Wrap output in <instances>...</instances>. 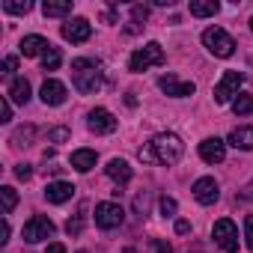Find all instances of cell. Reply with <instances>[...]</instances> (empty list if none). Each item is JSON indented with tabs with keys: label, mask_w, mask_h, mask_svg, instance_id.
I'll return each mask as SVG.
<instances>
[{
	"label": "cell",
	"mask_w": 253,
	"mask_h": 253,
	"mask_svg": "<svg viewBox=\"0 0 253 253\" xmlns=\"http://www.w3.org/2000/svg\"><path fill=\"white\" fill-rule=\"evenodd\" d=\"M188 253H191V250H188ZM194 253H200V250H194Z\"/></svg>",
	"instance_id": "cell-45"
},
{
	"label": "cell",
	"mask_w": 253,
	"mask_h": 253,
	"mask_svg": "<svg viewBox=\"0 0 253 253\" xmlns=\"http://www.w3.org/2000/svg\"><path fill=\"white\" fill-rule=\"evenodd\" d=\"M45 253H66V247L60 244V241H54V244H48V250Z\"/></svg>",
	"instance_id": "cell-39"
},
{
	"label": "cell",
	"mask_w": 253,
	"mask_h": 253,
	"mask_svg": "<svg viewBox=\"0 0 253 253\" xmlns=\"http://www.w3.org/2000/svg\"><path fill=\"white\" fill-rule=\"evenodd\" d=\"M232 110H235V116H247V113H253V95L241 92V95L232 101Z\"/></svg>",
	"instance_id": "cell-25"
},
{
	"label": "cell",
	"mask_w": 253,
	"mask_h": 253,
	"mask_svg": "<svg viewBox=\"0 0 253 253\" xmlns=\"http://www.w3.org/2000/svg\"><path fill=\"white\" fill-rule=\"evenodd\" d=\"M211 235H214V241H217V247H220L223 253H235V250H238V226H235L229 217H220V220L214 223Z\"/></svg>",
	"instance_id": "cell-7"
},
{
	"label": "cell",
	"mask_w": 253,
	"mask_h": 253,
	"mask_svg": "<svg viewBox=\"0 0 253 253\" xmlns=\"http://www.w3.org/2000/svg\"><path fill=\"white\" fill-rule=\"evenodd\" d=\"M191 191H194V200H197L200 206H211V203H217V197H220V188H217V182H214L211 176L197 179Z\"/></svg>",
	"instance_id": "cell-11"
},
{
	"label": "cell",
	"mask_w": 253,
	"mask_h": 253,
	"mask_svg": "<svg viewBox=\"0 0 253 253\" xmlns=\"http://www.w3.org/2000/svg\"><path fill=\"white\" fill-rule=\"evenodd\" d=\"M92 36V24L86 18H69L63 24V39L66 42H86Z\"/></svg>",
	"instance_id": "cell-12"
},
{
	"label": "cell",
	"mask_w": 253,
	"mask_h": 253,
	"mask_svg": "<svg viewBox=\"0 0 253 253\" xmlns=\"http://www.w3.org/2000/svg\"><path fill=\"white\" fill-rule=\"evenodd\" d=\"M39 95H42V101H45L48 107H60V104L66 101V84H60V81H54V78H48V81L42 84V89H39Z\"/></svg>",
	"instance_id": "cell-14"
},
{
	"label": "cell",
	"mask_w": 253,
	"mask_h": 253,
	"mask_svg": "<svg viewBox=\"0 0 253 253\" xmlns=\"http://www.w3.org/2000/svg\"><path fill=\"white\" fill-rule=\"evenodd\" d=\"M146 209H149V191H140L134 197V211L137 214H146Z\"/></svg>",
	"instance_id": "cell-30"
},
{
	"label": "cell",
	"mask_w": 253,
	"mask_h": 253,
	"mask_svg": "<svg viewBox=\"0 0 253 253\" xmlns=\"http://www.w3.org/2000/svg\"><path fill=\"white\" fill-rule=\"evenodd\" d=\"M250 30H253V18H250Z\"/></svg>",
	"instance_id": "cell-43"
},
{
	"label": "cell",
	"mask_w": 253,
	"mask_h": 253,
	"mask_svg": "<svg viewBox=\"0 0 253 253\" xmlns=\"http://www.w3.org/2000/svg\"><path fill=\"white\" fill-rule=\"evenodd\" d=\"M54 232H57V226H54V220L45 217V214H33V217L24 223V229H21V235H24L27 244H39V241L51 238Z\"/></svg>",
	"instance_id": "cell-5"
},
{
	"label": "cell",
	"mask_w": 253,
	"mask_h": 253,
	"mask_svg": "<svg viewBox=\"0 0 253 253\" xmlns=\"http://www.w3.org/2000/svg\"><path fill=\"white\" fill-rule=\"evenodd\" d=\"M122 220H125V211L119 203H98L95 206V226L98 229H116V226H122Z\"/></svg>",
	"instance_id": "cell-8"
},
{
	"label": "cell",
	"mask_w": 253,
	"mask_h": 253,
	"mask_svg": "<svg viewBox=\"0 0 253 253\" xmlns=\"http://www.w3.org/2000/svg\"><path fill=\"white\" fill-rule=\"evenodd\" d=\"M15 69H18V57H15V54H9V57L3 60V75H12Z\"/></svg>",
	"instance_id": "cell-35"
},
{
	"label": "cell",
	"mask_w": 253,
	"mask_h": 253,
	"mask_svg": "<svg viewBox=\"0 0 253 253\" xmlns=\"http://www.w3.org/2000/svg\"><path fill=\"white\" fill-rule=\"evenodd\" d=\"M176 232H179V235L191 232V223H188V220H176Z\"/></svg>",
	"instance_id": "cell-38"
},
{
	"label": "cell",
	"mask_w": 253,
	"mask_h": 253,
	"mask_svg": "<svg viewBox=\"0 0 253 253\" xmlns=\"http://www.w3.org/2000/svg\"><path fill=\"white\" fill-rule=\"evenodd\" d=\"M84 211H86V206H81V211H78L75 217H69V223H66V232H69V235H81V229H84V217H86Z\"/></svg>",
	"instance_id": "cell-26"
},
{
	"label": "cell",
	"mask_w": 253,
	"mask_h": 253,
	"mask_svg": "<svg viewBox=\"0 0 253 253\" xmlns=\"http://www.w3.org/2000/svg\"><path fill=\"white\" fill-rule=\"evenodd\" d=\"M15 176H18L21 182H27V179L33 176V170H30V164H18V167H15Z\"/></svg>",
	"instance_id": "cell-36"
},
{
	"label": "cell",
	"mask_w": 253,
	"mask_h": 253,
	"mask_svg": "<svg viewBox=\"0 0 253 253\" xmlns=\"http://www.w3.org/2000/svg\"><path fill=\"white\" fill-rule=\"evenodd\" d=\"M3 9H6V12H12V15H27V12L33 9V3H30V0H24V3H18V0H6Z\"/></svg>",
	"instance_id": "cell-27"
},
{
	"label": "cell",
	"mask_w": 253,
	"mask_h": 253,
	"mask_svg": "<svg viewBox=\"0 0 253 253\" xmlns=\"http://www.w3.org/2000/svg\"><path fill=\"white\" fill-rule=\"evenodd\" d=\"M75 185L72 182H51L48 188H45V200L51 203V206H60V203H66V200H72L75 197Z\"/></svg>",
	"instance_id": "cell-15"
},
{
	"label": "cell",
	"mask_w": 253,
	"mask_h": 253,
	"mask_svg": "<svg viewBox=\"0 0 253 253\" xmlns=\"http://www.w3.org/2000/svg\"><path fill=\"white\" fill-rule=\"evenodd\" d=\"M241 200H253V182L244 188V194H241Z\"/></svg>",
	"instance_id": "cell-40"
},
{
	"label": "cell",
	"mask_w": 253,
	"mask_h": 253,
	"mask_svg": "<svg viewBox=\"0 0 253 253\" xmlns=\"http://www.w3.org/2000/svg\"><path fill=\"white\" fill-rule=\"evenodd\" d=\"M48 140L51 143H66L69 140V128H63V125H60V128H51L48 131Z\"/></svg>",
	"instance_id": "cell-31"
},
{
	"label": "cell",
	"mask_w": 253,
	"mask_h": 253,
	"mask_svg": "<svg viewBox=\"0 0 253 253\" xmlns=\"http://www.w3.org/2000/svg\"><path fill=\"white\" fill-rule=\"evenodd\" d=\"M131 18H134V21H146V18H149V6L134 3V6H131Z\"/></svg>",
	"instance_id": "cell-32"
},
{
	"label": "cell",
	"mask_w": 253,
	"mask_h": 253,
	"mask_svg": "<svg viewBox=\"0 0 253 253\" xmlns=\"http://www.w3.org/2000/svg\"><path fill=\"white\" fill-rule=\"evenodd\" d=\"M200 158H203L206 164H220V161L226 158V143L217 140V137H206V140L200 143Z\"/></svg>",
	"instance_id": "cell-13"
},
{
	"label": "cell",
	"mask_w": 253,
	"mask_h": 253,
	"mask_svg": "<svg viewBox=\"0 0 253 253\" xmlns=\"http://www.w3.org/2000/svg\"><path fill=\"white\" fill-rule=\"evenodd\" d=\"M241 84H244V75H241V72H235V69L223 72V75H220V81H217V86H214V101H217V104L235 101V98H238V86H241Z\"/></svg>",
	"instance_id": "cell-6"
},
{
	"label": "cell",
	"mask_w": 253,
	"mask_h": 253,
	"mask_svg": "<svg viewBox=\"0 0 253 253\" xmlns=\"http://www.w3.org/2000/svg\"><path fill=\"white\" fill-rule=\"evenodd\" d=\"M226 143H229V146H235V149L250 152V149H253V125H238V128H232Z\"/></svg>",
	"instance_id": "cell-17"
},
{
	"label": "cell",
	"mask_w": 253,
	"mask_h": 253,
	"mask_svg": "<svg viewBox=\"0 0 253 253\" xmlns=\"http://www.w3.org/2000/svg\"><path fill=\"white\" fill-rule=\"evenodd\" d=\"M122 253H137V250H134V247H128V250H122Z\"/></svg>",
	"instance_id": "cell-42"
},
{
	"label": "cell",
	"mask_w": 253,
	"mask_h": 253,
	"mask_svg": "<svg viewBox=\"0 0 253 253\" xmlns=\"http://www.w3.org/2000/svg\"><path fill=\"white\" fill-rule=\"evenodd\" d=\"M18 48H21V54H24V57H45V54L51 51L48 39H45V36H36V33H33V36H24Z\"/></svg>",
	"instance_id": "cell-16"
},
{
	"label": "cell",
	"mask_w": 253,
	"mask_h": 253,
	"mask_svg": "<svg viewBox=\"0 0 253 253\" xmlns=\"http://www.w3.org/2000/svg\"><path fill=\"white\" fill-rule=\"evenodd\" d=\"M72 167H75L78 173H89V170L95 167V152H92V149H75V152H72Z\"/></svg>",
	"instance_id": "cell-21"
},
{
	"label": "cell",
	"mask_w": 253,
	"mask_h": 253,
	"mask_svg": "<svg viewBox=\"0 0 253 253\" xmlns=\"http://www.w3.org/2000/svg\"><path fill=\"white\" fill-rule=\"evenodd\" d=\"M42 12H45V18H66V15H72V0H45Z\"/></svg>",
	"instance_id": "cell-20"
},
{
	"label": "cell",
	"mask_w": 253,
	"mask_h": 253,
	"mask_svg": "<svg viewBox=\"0 0 253 253\" xmlns=\"http://www.w3.org/2000/svg\"><path fill=\"white\" fill-rule=\"evenodd\" d=\"M0 116H3V122L12 119V101H9V95H3V104H0Z\"/></svg>",
	"instance_id": "cell-34"
},
{
	"label": "cell",
	"mask_w": 253,
	"mask_h": 253,
	"mask_svg": "<svg viewBox=\"0 0 253 253\" xmlns=\"http://www.w3.org/2000/svg\"><path fill=\"white\" fill-rule=\"evenodd\" d=\"M125 104H128V107H134V104H137V98H134V92H128V95H125Z\"/></svg>",
	"instance_id": "cell-41"
},
{
	"label": "cell",
	"mask_w": 253,
	"mask_h": 253,
	"mask_svg": "<svg viewBox=\"0 0 253 253\" xmlns=\"http://www.w3.org/2000/svg\"><path fill=\"white\" fill-rule=\"evenodd\" d=\"M152 247H155V253H173V247H170L164 238H155V241H152Z\"/></svg>",
	"instance_id": "cell-37"
},
{
	"label": "cell",
	"mask_w": 253,
	"mask_h": 253,
	"mask_svg": "<svg viewBox=\"0 0 253 253\" xmlns=\"http://www.w3.org/2000/svg\"><path fill=\"white\" fill-rule=\"evenodd\" d=\"M33 137H36L33 125H21V128H15V134H12V146H30Z\"/></svg>",
	"instance_id": "cell-23"
},
{
	"label": "cell",
	"mask_w": 253,
	"mask_h": 253,
	"mask_svg": "<svg viewBox=\"0 0 253 253\" xmlns=\"http://www.w3.org/2000/svg\"><path fill=\"white\" fill-rule=\"evenodd\" d=\"M158 86L170 95V98H188V95H194V81H182V78H176V75H164L161 81H158Z\"/></svg>",
	"instance_id": "cell-10"
},
{
	"label": "cell",
	"mask_w": 253,
	"mask_h": 253,
	"mask_svg": "<svg viewBox=\"0 0 253 253\" xmlns=\"http://www.w3.org/2000/svg\"><path fill=\"white\" fill-rule=\"evenodd\" d=\"M86 128L92 134H113L116 131V116L107 107H92L86 116Z\"/></svg>",
	"instance_id": "cell-9"
},
{
	"label": "cell",
	"mask_w": 253,
	"mask_h": 253,
	"mask_svg": "<svg viewBox=\"0 0 253 253\" xmlns=\"http://www.w3.org/2000/svg\"><path fill=\"white\" fill-rule=\"evenodd\" d=\"M164 63H167L164 48H161L158 42H146L143 48H137V51L131 54V60H128V72L140 75V72H146V69H152V66H164Z\"/></svg>",
	"instance_id": "cell-3"
},
{
	"label": "cell",
	"mask_w": 253,
	"mask_h": 253,
	"mask_svg": "<svg viewBox=\"0 0 253 253\" xmlns=\"http://www.w3.org/2000/svg\"><path fill=\"white\" fill-rule=\"evenodd\" d=\"M72 81H75V89L84 92V95L98 92V86H101V60H95V57L72 60Z\"/></svg>",
	"instance_id": "cell-2"
},
{
	"label": "cell",
	"mask_w": 253,
	"mask_h": 253,
	"mask_svg": "<svg viewBox=\"0 0 253 253\" xmlns=\"http://www.w3.org/2000/svg\"><path fill=\"white\" fill-rule=\"evenodd\" d=\"M158 209H161V214H164V217H173L179 206H176V200H173V197H161V200H158Z\"/></svg>",
	"instance_id": "cell-29"
},
{
	"label": "cell",
	"mask_w": 253,
	"mask_h": 253,
	"mask_svg": "<svg viewBox=\"0 0 253 253\" xmlns=\"http://www.w3.org/2000/svg\"><path fill=\"white\" fill-rule=\"evenodd\" d=\"M104 170H107V176H110L113 182H119V185L131 182V167H128V161H125V158H110Z\"/></svg>",
	"instance_id": "cell-18"
},
{
	"label": "cell",
	"mask_w": 253,
	"mask_h": 253,
	"mask_svg": "<svg viewBox=\"0 0 253 253\" xmlns=\"http://www.w3.org/2000/svg\"><path fill=\"white\" fill-rule=\"evenodd\" d=\"M217 9H220L217 0H191V15H197V18L217 15Z\"/></svg>",
	"instance_id": "cell-22"
},
{
	"label": "cell",
	"mask_w": 253,
	"mask_h": 253,
	"mask_svg": "<svg viewBox=\"0 0 253 253\" xmlns=\"http://www.w3.org/2000/svg\"><path fill=\"white\" fill-rule=\"evenodd\" d=\"M78 253H86V250H78Z\"/></svg>",
	"instance_id": "cell-44"
},
{
	"label": "cell",
	"mask_w": 253,
	"mask_h": 253,
	"mask_svg": "<svg viewBox=\"0 0 253 253\" xmlns=\"http://www.w3.org/2000/svg\"><path fill=\"white\" fill-rule=\"evenodd\" d=\"M182 152H185L182 137L173 134V131H161V134H155L146 146H140L137 158H140L143 164H164V167H170V164H179Z\"/></svg>",
	"instance_id": "cell-1"
},
{
	"label": "cell",
	"mask_w": 253,
	"mask_h": 253,
	"mask_svg": "<svg viewBox=\"0 0 253 253\" xmlns=\"http://www.w3.org/2000/svg\"><path fill=\"white\" fill-rule=\"evenodd\" d=\"M6 95H9V101H15V104H27V101H30V84H27V78H12Z\"/></svg>",
	"instance_id": "cell-19"
},
{
	"label": "cell",
	"mask_w": 253,
	"mask_h": 253,
	"mask_svg": "<svg viewBox=\"0 0 253 253\" xmlns=\"http://www.w3.org/2000/svg\"><path fill=\"white\" fill-rule=\"evenodd\" d=\"M203 45L209 48V54H214V57H220V60H226V57L235 54V39H232L223 27H209V30L203 33Z\"/></svg>",
	"instance_id": "cell-4"
},
{
	"label": "cell",
	"mask_w": 253,
	"mask_h": 253,
	"mask_svg": "<svg viewBox=\"0 0 253 253\" xmlns=\"http://www.w3.org/2000/svg\"><path fill=\"white\" fill-rule=\"evenodd\" d=\"M60 63H63V57H60V51H57V48H51V51L42 57V69H45V72H54Z\"/></svg>",
	"instance_id": "cell-28"
},
{
	"label": "cell",
	"mask_w": 253,
	"mask_h": 253,
	"mask_svg": "<svg viewBox=\"0 0 253 253\" xmlns=\"http://www.w3.org/2000/svg\"><path fill=\"white\" fill-rule=\"evenodd\" d=\"M244 238H247V247L253 250V214L244 217Z\"/></svg>",
	"instance_id": "cell-33"
},
{
	"label": "cell",
	"mask_w": 253,
	"mask_h": 253,
	"mask_svg": "<svg viewBox=\"0 0 253 253\" xmlns=\"http://www.w3.org/2000/svg\"><path fill=\"white\" fill-rule=\"evenodd\" d=\"M0 197H3V214H12L15 206H18V194H15V188L3 185V188H0Z\"/></svg>",
	"instance_id": "cell-24"
}]
</instances>
